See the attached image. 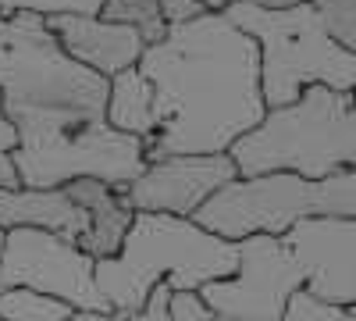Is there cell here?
<instances>
[{"mask_svg": "<svg viewBox=\"0 0 356 321\" xmlns=\"http://www.w3.org/2000/svg\"><path fill=\"white\" fill-rule=\"evenodd\" d=\"M253 4H260V8H271V11H278V8H296V4H307V0H253Z\"/></svg>", "mask_w": 356, "mask_h": 321, "instance_id": "27", "label": "cell"}, {"mask_svg": "<svg viewBox=\"0 0 356 321\" xmlns=\"http://www.w3.org/2000/svg\"><path fill=\"white\" fill-rule=\"evenodd\" d=\"M65 321H118V314H104V311H72Z\"/></svg>", "mask_w": 356, "mask_h": 321, "instance_id": "26", "label": "cell"}, {"mask_svg": "<svg viewBox=\"0 0 356 321\" xmlns=\"http://www.w3.org/2000/svg\"><path fill=\"white\" fill-rule=\"evenodd\" d=\"M65 189L82 203L86 214H89V232L82 236L79 246L89 257H97V260L114 257L118 250H122L129 228H132V218H136V211L129 208L125 193L107 186V182H100V179H75Z\"/></svg>", "mask_w": 356, "mask_h": 321, "instance_id": "14", "label": "cell"}, {"mask_svg": "<svg viewBox=\"0 0 356 321\" xmlns=\"http://www.w3.org/2000/svg\"><path fill=\"white\" fill-rule=\"evenodd\" d=\"M321 11L328 33L356 57V0H310Z\"/></svg>", "mask_w": 356, "mask_h": 321, "instance_id": "20", "label": "cell"}, {"mask_svg": "<svg viewBox=\"0 0 356 321\" xmlns=\"http://www.w3.org/2000/svg\"><path fill=\"white\" fill-rule=\"evenodd\" d=\"M282 321H356V304H328L310 289H300L292 293Z\"/></svg>", "mask_w": 356, "mask_h": 321, "instance_id": "18", "label": "cell"}, {"mask_svg": "<svg viewBox=\"0 0 356 321\" xmlns=\"http://www.w3.org/2000/svg\"><path fill=\"white\" fill-rule=\"evenodd\" d=\"M0 186H22L18 182V171H15V164H11V154H0ZM0 246H4V228H0ZM0 289H4V282H0Z\"/></svg>", "mask_w": 356, "mask_h": 321, "instance_id": "25", "label": "cell"}, {"mask_svg": "<svg viewBox=\"0 0 356 321\" xmlns=\"http://www.w3.org/2000/svg\"><path fill=\"white\" fill-rule=\"evenodd\" d=\"M239 268V243L203 228L193 218L143 214L114 257L97 260V289L118 321L139 314L150 289L168 282L171 289H203L207 282L228 279Z\"/></svg>", "mask_w": 356, "mask_h": 321, "instance_id": "3", "label": "cell"}, {"mask_svg": "<svg viewBox=\"0 0 356 321\" xmlns=\"http://www.w3.org/2000/svg\"><path fill=\"white\" fill-rule=\"evenodd\" d=\"M228 157L239 168V179H332L356 164V93L307 86L296 104L267 107L264 118L232 143Z\"/></svg>", "mask_w": 356, "mask_h": 321, "instance_id": "4", "label": "cell"}, {"mask_svg": "<svg viewBox=\"0 0 356 321\" xmlns=\"http://www.w3.org/2000/svg\"><path fill=\"white\" fill-rule=\"evenodd\" d=\"M282 240L300 257L314 297L356 304V218H303Z\"/></svg>", "mask_w": 356, "mask_h": 321, "instance_id": "11", "label": "cell"}, {"mask_svg": "<svg viewBox=\"0 0 356 321\" xmlns=\"http://www.w3.org/2000/svg\"><path fill=\"white\" fill-rule=\"evenodd\" d=\"M0 100L15 129L100 122L107 79L61 47L43 15H0Z\"/></svg>", "mask_w": 356, "mask_h": 321, "instance_id": "2", "label": "cell"}, {"mask_svg": "<svg viewBox=\"0 0 356 321\" xmlns=\"http://www.w3.org/2000/svg\"><path fill=\"white\" fill-rule=\"evenodd\" d=\"M100 15H104L107 22L132 25L146 43H157V40H164V33H168V25H164V18H161V0H107Z\"/></svg>", "mask_w": 356, "mask_h": 321, "instance_id": "17", "label": "cell"}, {"mask_svg": "<svg viewBox=\"0 0 356 321\" xmlns=\"http://www.w3.org/2000/svg\"><path fill=\"white\" fill-rule=\"evenodd\" d=\"M303 218H356V164L321 182L296 175L235 179L193 214V221L235 243L253 232L282 236Z\"/></svg>", "mask_w": 356, "mask_h": 321, "instance_id": "6", "label": "cell"}, {"mask_svg": "<svg viewBox=\"0 0 356 321\" xmlns=\"http://www.w3.org/2000/svg\"><path fill=\"white\" fill-rule=\"evenodd\" d=\"M168 297H171V285L161 282L150 289V297H146L143 311L139 314H129L125 321H168ZM214 321H228V318H214Z\"/></svg>", "mask_w": 356, "mask_h": 321, "instance_id": "22", "label": "cell"}, {"mask_svg": "<svg viewBox=\"0 0 356 321\" xmlns=\"http://www.w3.org/2000/svg\"><path fill=\"white\" fill-rule=\"evenodd\" d=\"M15 147H18V129L4 114V100H0V154H11Z\"/></svg>", "mask_w": 356, "mask_h": 321, "instance_id": "24", "label": "cell"}, {"mask_svg": "<svg viewBox=\"0 0 356 321\" xmlns=\"http://www.w3.org/2000/svg\"><path fill=\"white\" fill-rule=\"evenodd\" d=\"M0 228H43L57 232L72 243H82L89 232V214L82 203L61 189H33V186H0Z\"/></svg>", "mask_w": 356, "mask_h": 321, "instance_id": "13", "label": "cell"}, {"mask_svg": "<svg viewBox=\"0 0 356 321\" xmlns=\"http://www.w3.org/2000/svg\"><path fill=\"white\" fill-rule=\"evenodd\" d=\"M307 289V272L282 236L253 232L239 240V268L228 279L207 282L200 297L228 321H282L292 293Z\"/></svg>", "mask_w": 356, "mask_h": 321, "instance_id": "8", "label": "cell"}, {"mask_svg": "<svg viewBox=\"0 0 356 321\" xmlns=\"http://www.w3.org/2000/svg\"><path fill=\"white\" fill-rule=\"evenodd\" d=\"M72 307L57 297L36 293L25 285H4L0 289V321H65Z\"/></svg>", "mask_w": 356, "mask_h": 321, "instance_id": "16", "label": "cell"}, {"mask_svg": "<svg viewBox=\"0 0 356 321\" xmlns=\"http://www.w3.org/2000/svg\"><path fill=\"white\" fill-rule=\"evenodd\" d=\"M200 15H207V8L200 4V0H161V18H164L168 29L186 25V22H193Z\"/></svg>", "mask_w": 356, "mask_h": 321, "instance_id": "23", "label": "cell"}, {"mask_svg": "<svg viewBox=\"0 0 356 321\" xmlns=\"http://www.w3.org/2000/svg\"><path fill=\"white\" fill-rule=\"evenodd\" d=\"M104 118L111 129L129 132L136 139H154L161 122H157V107H154V82L136 68L118 72L114 79H107V111Z\"/></svg>", "mask_w": 356, "mask_h": 321, "instance_id": "15", "label": "cell"}, {"mask_svg": "<svg viewBox=\"0 0 356 321\" xmlns=\"http://www.w3.org/2000/svg\"><path fill=\"white\" fill-rule=\"evenodd\" d=\"M47 22L75 61H82L86 68H93L104 79H114L118 72L136 68L146 50V40L132 25L107 22L104 15H57Z\"/></svg>", "mask_w": 356, "mask_h": 321, "instance_id": "12", "label": "cell"}, {"mask_svg": "<svg viewBox=\"0 0 356 321\" xmlns=\"http://www.w3.org/2000/svg\"><path fill=\"white\" fill-rule=\"evenodd\" d=\"M139 72L154 82L157 136L146 161L175 154H228L264 114L260 47L225 11H207L146 43Z\"/></svg>", "mask_w": 356, "mask_h": 321, "instance_id": "1", "label": "cell"}, {"mask_svg": "<svg viewBox=\"0 0 356 321\" xmlns=\"http://www.w3.org/2000/svg\"><path fill=\"white\" fill-rule=\"evenodd\" d=\"M225 15L260 47V90L267 107L296 104L307 86L356 90V57L328 33L310 0L278 11L239 0Z\"/></svg>", "mask_w": 356, "mask_h": 321, "instance_id": "5", "label": "cell"}, {"mask_svg": "<svg viewBox=\"0 0 356 321\" xmlns=\"http://www.w3.org/2000/svg\"><path fill=\"white\" fill-rule=\"evenodd\" d=\"M0 282L57 297L72 311L114 314L97 289V257H89L79 243L57 232L8 228L4 246H0Z\"/></svg>", "mask_w": 356, "mask_h": 321, "instance_id": "9", "label": "cell"}, {"mask_svg": "<svg viewBox=\"0 0 356 321\" xmlns=\"http://www.w3.org/2000/svg\"><path fill=\"white\" fill-rule=\"evenodd\" d=\"M107 0H0V15L11 11H29V15H43V18H57V15H100Z\"/></svg>", "mask_w": 356, "mask_h": 321, "instance_id": "19", "label": "cell"}, {"mask_svg": "<svg viewBox=\"0 0 356 321\" xmlns=\"http://www.w3.org/2000/svg\"><path fill=\"white\" fill-rule=\"evenodd\" d=\"M11 164L18 182L33 189H61L75 179H100L114 189H125L146 168V147L143 139L111 129L107 118L40 125L18 129Z\"/></svg>", "mask_w": 356, "mask_h": 321, "instance_id": "7", "label": "cell"}, {"mask_svg": "<svg viewBox=\"0 0 356 321\" xmlns=\"http://www.w3.org/2000/svg\"><path fill=\"white\" fill-rule=\"evenodd\" d=\"M218 314L200 297V289H171L168 297V321H214Z\"/></svg>", "mask_w": 356, "mask_h": 321, "instance_id": "21", "label": "cell"}, {"mask_svg": "<svg viewBox=\"0 0 356 321\" xmlns=\"http://www.w3.org/2000/svg\"><path fill=\"white\" fill-rule=\"evenodd\" d=\"M207 11H228L232 4H239V0H200Z\"/></svg>", "mask_w": 356, "mask_h": 321, "instance_id": "28", "label": "cell"}, {"mask_svg": "<svg viewBox=\"0 0 356 321\" xmlns=\"http://www.w3.org/2000/svg\"><path fill=\"white\" fill-rule=\"evenodd\" d=\"M235 179H239V168L228 154H175L146 161L143 175L122 193L132 211L193 218L218 189Z\"/></svg>", "mask_w": 356, "mask_h": 321, "instance_id": "10", "label": "cell"}]
</instances>
